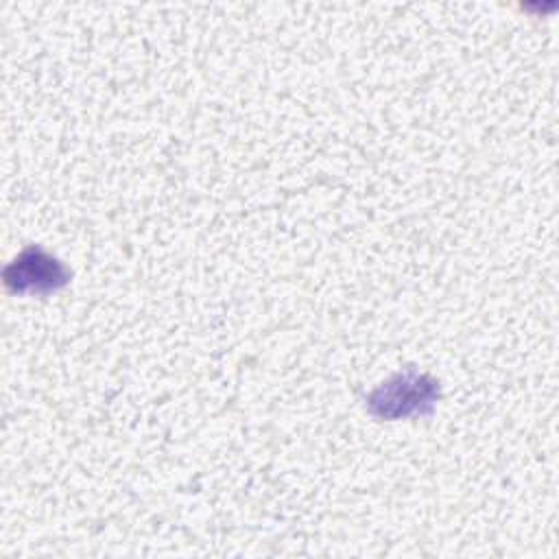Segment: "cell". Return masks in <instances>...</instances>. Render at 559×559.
<instances>
[{"instance_id": "cell-1", "label": "cell", "mask_w": 559, "mask_h": 559, "mask_svg": "<svg viewBox=\"0 0 559 559\" xmlns=\"http://www.w3.org/2000/svg\"><path fill=\"white\" fill-rule=\"evenodd\" d=\"M432 400L435 386L424 376H397L373 393L371 406L384 417H404L432 404Z\"/></svg>"}, {"instance_id": "cell-2", "label": "cell", "mask_w": 559, "mask_h": 559, "mask_svg": "<svg viewBox=\"0 0 559 559\" xmlns=\"http://www.w3.org/2000/svg\"><path fill=\"white\" fill-rule=\"evenodd\" d=\"M7 271H15V277H7L9 284L15 282L17 290H24L26 286L31 288H55L57 284L63 282L66 273L57 264V260L44 255L41 251H26L15 260Z\"/></svg>"}]
</instances>
